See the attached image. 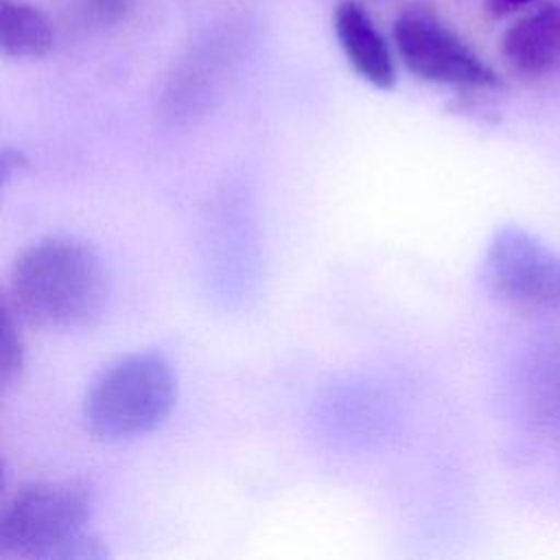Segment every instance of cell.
<instances>
[{
  "instance_id": "obj_6",
  "label": "cell",
  "mask_w": 560,
  "mask_h": 560,
  "mask_svg": "<svg viewBox=\"0 0 560 560\" xmlns=\"http://www.w3.org/2000/svg\"><path fill=\"white\" fill-rule=\"evenodd\" d=\"M249 44L245 22L223 20L208 26L184 50L171 70L162 105L175 120H190L208 112L223 92Z\"/></svg>"
},
{
  "instance_id": "obj_5",
  "label": "cell",
  "mask_w": 560,
  "mask_h": 560,
  "mask_svg": "<svg viewBox=\"0 0 560 560\" xmlns=\"http://www.w3.org/2000/svg\"><path fill=\"white\" fill-rule=\"evenodd\" d=\"M402 66L418 79L453 88H497L499 74L466 39L427 9L400 13L392 28Z\"/></svg>"
},
{
  "instance_id": "obj_9",
  "label": "cell",
  "mask_w": 560,
  "mask_h": 560,
  "mask_svg": "<svg viewBox=\"0 0 560 560\" xmlns=\"http://www.w3.org/2000/svg\"><path fill=\"white\" fill-rule=\"evenodd\" d=\"M55 46L50 20L31 2L0 0V48L9 59H42Z\"/></svg>"
},
{
  "instance_id": "obj_8",
  "label": "cell",
  "mask_w": 560,
  "mask_h": 560,
  "mask_svg": "<svg viewBox=\"0 0 560 560\" xmlns=\"http://www.w3.org/2000/svg\"><path fill=\"white\" fill-rule=\"evenodd\" d=\"M503 59L523 77L560 74V2L518 18L501 39Z\"/></svg>"
},
{
  "instance_id": "obj_2",
  "label": "cell",
  "mask_w": 560,
  "mask_h": 560,
  "mask_svg": "<svg viewBox=\"0 0 560 560\" xmlns=\"http://www.w3.org/2000/svg\"><path fill=\"white\" fill-rule=\"evenodd\" d=\"M177 400L173 365L160 352H131L103 368L83 400L92 435L120 442L162 427Z\"/></svg>"
},
{
  "instance_id": "obj_1",
  "label": "cell",
  "mask_w": 560,
  "mask_h": 560,
  "mask_svg": "<svg viewBox=\"0 0 560 560\" xmlns=\"http://www.w3.org/2000/svg\"><path fill=\"white\" fill-rule=\"evenodd\" d=\"M109 300V273L98 249L70 234L26 247L11 267L4 302L28 326L68 332L92 326Z\"/></svg>"
},
{
  "instance_id": "obj_10",
  "label": "cell",
  "mask_w": 560,
  "mask_h": 560,
  "mask_svg": "<svg viewBox=\"0 0 560 560\" xmlns=\"http://www.w3.org/2000/svg\"><path fill=\"white\" fill-rule=\"evenodd\" d=\"M22 319L13 313V308L2 302V337H0V383L2 387H11L24 368V339L20 332Z\"/></svg>"
},
{
  "instance_id": "obj_12",
  "label": "cell",
  "mask_w": 560,
  "mask_h": 560,
  "mask_svg": "<svg viewBox=\"0 0 560 560\" xmlns=\"http://www.w3.org/2000/svg\"><path fill=\"white\" fill-rule=\"evenodd\" d=\"M532 2L534 0H486V11L494 18H503V15H510Z\"/></svg>"
},
{
  "instance_id": "obj_3",
  "label": "cell",
  "mask_w": 560,
  "mask_h": 560,
  "mask_svg": "<svg viewBox=\"0 0 560 560\" xmlns=\"http://www.w3.org/2000/svg\"><path fill=\"white\" fill-rule=\"evenodd\" d=\"M92 508L94 492L85 481L24 483L0 512V553L61 560L68 545L83 534Z\"/></svg>"
},
{
  "instance_id": "obj_7",
  "label": "cell",
  "mask_w": 560,
  "mask_h": 560,
  "mask_svg": "<svg viewBox=\"0 0 560 560\" xmlns=\"http://www.w3.org/2000/svg\"><path fill=\"white\" fill-rule=\"evenodd\" d=\"M332 31L352 70L376 90L396 85L392 48L359 0H341L332 13Z\"/></svg>"
},
{
  "instance_id": "obj_11",
  "label": "cell",
  "mask_w": 560,
  "mask_h": 560,
  "mask_svg": "<svg viewBox=\"0 0 560 560\" xmlns=\"http://www.w3.org/2000/svg\"><path fill=\"white\" fill-rule=\"evenodd\" d=\"M81 9L88 22L96 26H114L127 15L129 0H81Z\"/></svg>"
},
{
  "instance_id": "obj_13",
  "label": "cell",
  "mask_w": 560,
  "mask_h": 560,
  "mask_svg": "<svg viewBox=\"0 0 560 560\" xmlns=\"http://www.w3.org/2000/svg\"><path fill=\"white\" fill-rule=\"evenodd\" d=\"M22 166H24L22 153L11 151V149H4V153H2V179L7 182V179L13 175V171L18 173Z\"/></svg>"
},
{
  "instance_id": "obj_4",
  "label": "cell",
  "mask_w": 560,
  "mask_h": 560,
  "mask_svg": "<svg viewBox=\"0 0 560 560\" xmlns=\"http://www.w3.org/2000/svg\"><path fill=\"white\" fill-rule=\"evenodd\" d=\"M486 289L523 313L560 311V252L518 225L499 228L481 262Z\"/></svg>"
}]
</instances>
